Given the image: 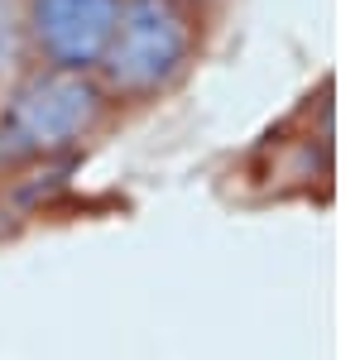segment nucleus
<instances>
[{"label":"nucleus","instance_id":"nucleus-1","mask_svg":"<svg viewBox=\"0 0 360 360\" xmlns=\"http://www.w3.org/2000/svg\"><path fill=\"white\" fill-rule=\"evenodd\" d=\"M193 63V20L178 0H120L111 44L96 63L101 91L149 101L178 82Z\"/></svg>","mask_w":360,"mask_h":360},{"label":"nucleus","instance_id":"nucleus-2","mask_svg":"<svg viewBox=\"0 0 360 360\" xmlns=\"http://www.w3.org/2000/svg\"><path fill=\"white\" fill-rule=\"evenodd\" d=\"M106 111V91L63 68H34L0 106V154L10 159H44L82 144Z\"/></svg>","mask_w":360,"mask_h":360},{"label":"nucleus","instance_id":"nucleus-4","mask_svg":"<svg viewBox=\"0 0 360 360\" xmlns=\"http://www.w3.org/2000/svg\"><path fill=\"white\" fill-rule=\"evenodd\" d=\"M29 72V29L25 0H0V106Z\"/></svg>","mask_w":360,"mask_h":360},{"label":"nucleus","instance_id":"nucleus-3","mask_svg":"<svg viewBox=\"0 0 360 360\" xmlns=\"http://www.w3.org/2000/svg\"><path fill=\"white\" fill-rule=\"evenodd\" d=\"M120 0H25L29 53L44 58V68L63 72H96V63L111 44Z\"/></svg>","mask_w":360,"mask_h":360},{"label":"nucleus","instance_id":"nucleus-5","mask_svg":"<svg viewBox=\"0 0 360 360\" xmlns=\"http://www.w3.org/2000/svg\"><path fill=\"white\" fill-rule=\"evenodd\" d=\"M178 5H183V0H178Z\"/></svg>","mask_w":360,"mask_h":360}]
</instances>
